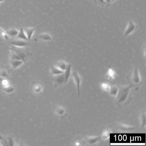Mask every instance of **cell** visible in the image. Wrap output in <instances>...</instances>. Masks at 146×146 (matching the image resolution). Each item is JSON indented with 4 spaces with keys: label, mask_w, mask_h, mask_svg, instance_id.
I'll return each mask as SVG.
<instances>
[{
    "label": "cell",
    "mask_w": 146,
    "mask_h": 146,
    "mask_svg": "<svg viewBox=\"0 0 146 146\" xmlns=\"http://www.w3.org/2000/svg\"><path fill=\"white\" fill-rule=\"evenodd\" d=\"M129 86H122L119 89L117 95L115 100V104L118 107L122 108L129 104L132 100L131 89Z\"/></svg>",
    "instance_id": "6da1fadb"
},
{
    "label": "cell",
    "mask_w": 146,
    "mask_h": 146,
    "mask_svg": "<svg viewBox=\"0 0 146 146\" xmlns=\"http://www.w3.org/2000/svg\"><path fill=\"white\" fill-rule=\"evenodd\" d=\"M10 50L11 51L10 60H22L25 62L32 56L30 50L27 47H19L11 46Z\"/></svg>",
    "instance_id": "7a4b0ae2"
},
{
    "label": "cell",
    "mask_w": 146,
    "mask_h": 146,
    "mask_svg": "<svg viewBox=\"0 0 146 146\" xmlns=\"http://www.w3.org/2000/svg\"><path fill=\"white\" fill-rule=\"evenodd\" d=\"M127 79L132 88H139L142 83L141 78L137 67H135L128 75Z\"/></svg>",
    "instance_id": "3957f363"
},
{
    "label": "cell",
    "mask_w": 146,
    "mask_h": 146,
    "mask_svg": "<svg viewBox=\"0 0 146 146\" xmlns=\"http://www.w3.org/2000/svg\"><path fill=\"white\" fill-rule=\"evenodd\" d=\"M54 111L56 116L61 119H64L66 116V110L64 107L56 106L54 107Z\"/></svg>",
    "instance_id": "277c9868"
},
{
    "label": "cell",
    "mask_w": 146,
    "mask_h": 146,
    "mask_svg": "<svg viewBox=\"0 0 146 146\" xmlns=\"http://www.w3.org/2000/svg\"><path fill=\"white\" fill-rule=\"evenodd\" d=\"M28 41H29L25 40L16 38V39L11 40L10 41V43L11 46L19 47H25L29 45Z\"/></svg>",
    "instance_id": "5b68a950"
},
{
    "label": "cell",
    "mask_w": 146,
    "mask_h": 146,
    "mask_svg": "<svg viewBox=\"0 0 146 146\" xmlns=\"http://www.w3.org/2000/svg\"><path fill=\"white\" fill-rule=\"evenodd\" d=\"M52 80L54 83V88H55L65 84L64 78L63 73L54 76V77L52 79Z\"/></svg>",
    "instance_id": "8992f818"
},
{
    "label": "cell",
    "mask_w": 146,
    "mask_h": 146,
    "mask_svg": "<svg viewBox=\"0 0 146 146\" xmlns=\"http://www.w3.org/2000/svg\"><path fill=\"white\" fill-rule=\"evenodd\" d=\"M71 76L75 82L77 89L78 95L80 94V85L82 82V78L77 72L74 71L71 73Z\"/></svg>",
    "instance_id": "52a82bcc"
},
{
    "label": "cell",
    "mask_w": 146,
    "mask_h": 146,
    "mask_svg": "<svg viewBox=\"0 0 146 146\" xmlns=\"http://www.w3.org/2000/svg\"><path fill=\"white\" fill-rule=\"evenodd\" d=\"M137 28V25L135 24L134 22L132 20H129L128 23V26L124 33V35L125 36H128L135 31L136 30Z\"/></svg>",
    "instance_id": "ba28073f"
},
{
    "label": "cell",
    "mask_w": 146,
    "mask_h": 146,
    "mask_svg": "<svg viewBox=\"0 0 146 146\" xmlns=\"http://www.w3.org/2000/svg\"><path fill=\"white\" fill-rule=\"evenodd\" d=\"M116 128L123 132H131L135 130V127L123 123H119L117 125Z\"/></svg>",
    "instance_id": "9c48e42d"
},
{
    "label": "cell",
    "mask_w": 146,
    "mask_h": 146,
    "mask_svg": "<svg viewBox=\"0 0 146 146\" xmlns=\"http://www.w3.org/2000/svg\"><path fill=\"white\" fill-rule=\"evenodd\" d=\"M32 92L36 94H39L42 92L43 87L42 84L39 82H33L31 86Z\"/></svg>",
    "instance_id": "30bf717a"
},
{
    "label": "cell",
    "mask_w": 146,
    "mask_h": 146,
    "mask_svg": "<svg viewBox=\"0 0 146 146\" xmlns=\"http://www.w3.org/2000/svg\"><path fill=\"white\" fill-rule=\"evenodd\" d=\"M52 37L50 34L47 33H42L35 39V41H42L48 42L52 40Z\"/></svg>",
    "instance_id": "8fae6325"
},
{
    "label": "cell",
    "mask_w": 146,
    "mask_h": 146,
    "mask_svg": "<svg viewBox=\"0 0 146 146\" xmlns=\"http://www.w3.org/2000/svg\"><path fill=\"white\" fill-rule=\"evenodd\" d=\"M96 4L102 7H109L116 0H92Z\"/></svg>",
    "instance_id": "7c38bea8"
},
{
    "label": "cell",
    "mask_w": 146,
    "mask_h": 146,
    "mask_svg": "<svg viewBox=\"0 0 146 146\" xmlns=\"http://www.w3.org/2000/svg\"><path fill=\"white\" fill-rule=\"evenodd\" d=\"M16 87L13 85H8V86H5L3 88V91L5 94L10 95H13L14 92L16 91Z\"/></svg>",
    "instance_id": "4fadbf2b"
},
{
    "label": "cell",
    "mask_w": 146,
    "mask_h": 146,
    "mask_svg": "<svg viewBox=\"0 0 146 146\" xmlns=\"http://www.w3.org/2000/svg\"><path fill=\"white\" fill-rule=\"evenodd\" d=\"M10 71L8 68L5 66H0V77L1 78H8Z\"/></svg>",
    "instance_id": "5bb4252c"
},
{
    "label": "cell",
    "mask_w": 146,
    "mask_h": 146,
    "mask_svg": "<svg viewBox=\"0 0 146 146\" xmlns=\"http://www.w3.org/2000/svg\"><path fill=\"white\" fill-rule=\"evenodd\" d=\"M71 64H68L67 68L63 73L64 78L65 84H66L68 82V80L70 77L71 74Z\"/></svg>",
    "instance_id": "9a60e30c"
},
{
    "label": "cell",
    "mask_w": 146,
    "mask_h": 146,
    "mask_svg": "<svg viewBox=\"0 0 146 146\" xmlns=\"http://www.w3.org/2000/svg\"><path fill=\"white\" fill-rule=\"evenodd\" d=\"M101 138L100 136H87L85 137V140L90 144H94L98 142Z\"/></svg>",
    "instance_id": "2e32d148"
},
{
    "label": "cell",
    "mask_w": 146,
    "mask_h": 146,
    "mask_svg": "<svg viewBox=\"0 0 146 146\" xmlns=\"http://www.w3.org/2000/svg\"><path fill=\"white\" fill-rule=\"evenodd\" d=\"M24 61L22 60H10V63L11 66L12 67L13 69H17L19 67L21 66L24 63Z\"/></svg>",
    "instance_id": "e0dca14e"
},
{
    "label": "cell",
    "mask_w": 146,
    "mask_h": 146,
    "mask_svg": "<svg viewBox=\"0 0 146 146\" xmlns=\"http://www.w3.org/2000/svg\"><path fill=\"white\" fill-rule=\"evenodd\" d=\"M23 29L28 40L30 41L35 31V28H25Z\"/></svg>",
    "instance_id": "ac0fdd59"
},
{
    "label": "cell",
    "mask_w": 146,
    "mask_h": 146,
    "mask_svg": "<svg viewBox=\"0 0 146 146\" xmlns=\"http://www.w3.org/2000/svg\"><path fill=\"white\" fill-rule=\"evenodd\" d=\"M68 64L64 61L60 60L58 61L55 64V66L63 71H64L67 68Z\"/></svg>",
    "instance_id": "d6986e66"
},
{
    "label": "cell",
    "mask_w": 146,
    "mask_h": 146,
    "mask_svg": "<svg viewBox=\"0 0 146 146\" xmlns=\"http://www.w3.org/2000/svg\"><path fill=\"white\" fill-rule=\"evenodd\" d=\"M16 38L18 39H21V40H25L29 41L26 35H25V32L24 31L23 28H21L20 29V30L19 31L18 34L17 36H16Z\"/></svg>",
    "instance_id": "ffe728a7"
},
{
    "label": "cell",
    "mask_w": 146,
    "mask_h": 146,
    "mask_svg": "<svg viewBox=\"0 0 146 146\" xmlns=\"http://www.w3.org/2000/svg\"><path fill=\"white\" fill-rule=\"evenodd\" d=\"M51 70V73L52 75L55 76L56 75H60V74H63L64 72L54 66H51L50 67Z\"/></svg>",
    "instance_id": "44dd1931"
},
{
    "label": "cell",
    "mask_w": 146,
    "mask_h": 146,
    "mask_svg": "<svg viewBox=\"0 0 146 146\" xmlns=\"http://www.w3.org/2000/svg\"><path fill=\"white\" fill-rule=\"evenodd\" d=\"M140 121L141 129H143L146 125V114L145 111H143L140 116Z\"/></svg>",
    "instance_id": "7402d4cb"
},
{
    "label": "cell",
    "mask_w": 146,
    "mask_h": 146,
    "mask_svg": "<svg viewBox=\"0 0 146 146\" xmlns=\"http://www.w3.org/2000/svg\"><path fill=\"white\" fill-rule=\"evenodd\" d=\"M119 89L116 85H113L112 86H110V89L109 90V94L112 96L116 97L117 95Z\"/></svg>",
    "instance_id": "603a6c76"
},
{
    "label": "cell",
    "mask_w": 146,
    "mask_h": 146,
    "mask_svg": "<svg viewBox=\"0 0 146 146\" xmlns=\"http://www.w3.org/2000/svg\"><path fill=\"white\" fill-rule=\"evenodd\" d=\"M6 33L9 37L14 38L17 36L19 31L16 29H12L7 30L6 31Z\"/></svg>",
    "instance_id": "cb8c5ba5"
},
{
    "label": "cell",
    "mask_w": 146,
    "mask_h": 146,
    "mask_svg": "<svg viewBox=\"0 0 146 146\" xmlns=\"http://www.w3.org/2000/svg\"><path fill=\"white\" fill-rule=\"evenodd\" d=\"M106 76L109 80H111L116 76V73L112 69L109 67Z\"/></svg>",
    "instance_id": "d4e9b609"
},
{
    "label": "cell",
    "mask_w": 146,
    "mask_h": 146,
    "mask_svg": "<svg viewBox=\"0 0 146 146\" xmlns=\"http://www.w3.org/2000/svg\"><path fill=\"white\" fill-rule=\"evenodd\" d=\"M0 35L3 37V38H5L6 40H10V37L8 36V35L7 34L6 31H5L2 28H1L0 27Z\"/></svg>",
    "instance_id": "484cf974"
},
{
    "label": "cell",
    "mask_w": 146,
    "mask_h": 146,
    "mask_svg": "<svg viewBox=\"0 0 146 146\" xmlns=\"http://www.w3.org/2000/svg\"><path fill=\"white\" fill-rule=\"evenodd\" d=\"M101 87L103 90L105 91H108L110 89V86L108 84L106 83H103L101 84Z\"/></svg>",
    "instance_id": "4316f807"
},
{
    "label": "cell",
    "mask_w": 146,
    "mask_h": 146,
    "mask_svg": "<svg viewBox=\"0 0 146 146\" xmlns=\"http://www.w3.org/2000/svg\"><path fill=\"white\" fill-rule=\"evenodd\" d=\"M110 131L109 130H106L103 132L102 135V138L104 140L108 139L110 136Z\"/></svg>",
    "instance_id": "83f0119b"
},
{
    "label": "cell",
    "mask_w": 146,
    "mask_h": 146,
    "mask_svg": "<svg viewBox=\"0 0 146 146\" xmlns=\"http://www.w3.org/2000/svg\"><path fill=\"white\" fill-rule=\"evenodd\" d=\"M75 145L76 146H80V145H82V141L81 140H76L75 141Z\"/></svg>",
    "instance_id": "f1b7e54d"
},
{
    "label": "cell",
    "mask_w": 146,
    "mask_h": 146,
    "mask_svg": "<svg viewBox=\"0 0 146 146\" xmlns=\"http://www.w3.org/2000/svg\"><path fill=\"white\" fill-rule=\"evenodd\" d=\"M3 139H4V137L1 135H0V140L2 141Z\"/></svg>",
    "instance_id": "f546056e"
},
{
    "label": "cell",
    "mask_w": 146,
    "mask_h": 146,
    "mask_svg": "<svg viewBox=\"0 0 146 146\" xmlns=\"http://www.w3.org/2000/svg\"><path fill=\"white\" fill-rule=\"evenodd\" d=\"M5 0H0V3H1V2H3Z\"/></svg>",
    "instance_id": "4dcf8cb0"
}]
</instances>
